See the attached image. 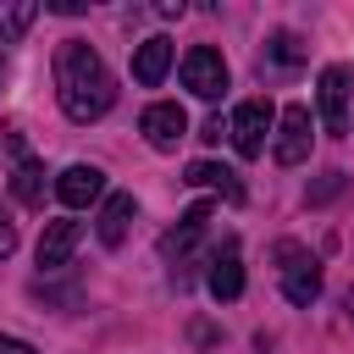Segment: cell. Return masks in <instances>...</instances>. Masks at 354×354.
<instances>
[{
	"instance_id": "obj_12",
	"label": "cell",
	"mask_w": 354,
	"mask_h": 354,
	"mask_svg": "<svg viewBox=\"0 0 354 354\" xmlns=\"http://www.w3.org/2000/svg\"><path fill=\"white\" fill-rule=\"evenodd\" d=\"M166 66H171V39H166V33H155V39H144V44L133 50V77H138L144 88H155V83L166 77Z\"/></svg>"
},
{
	"instance_id": "obj_4",
	"label": "cell",
	"mask_w": 354,
	"mask_h": 354,
	"mask_svg": "<svg viewBox=\"0 0 354 354\" xmlns=\"http://www.w3.org/2000/svg\"><path fill=\"white\" fill-rule=\"evenodd\" d=\"M227 133H232V149H238L243 160L266 155V138H271V105H266V100H243V105L232 111Z\"/></svg>"
},
{
	"instance_id": "obj_15",
	"label": "cell",
	"mask_w": 354,
	"mask_h": 354,
	"mask_svg": "<svg viewBox=\"0 0 354 354\" xmlns=\"http://www.w3.org/2000/svg\"><path fill=\"white\" fill-rule=\"evenodd\" d=\"M33 17H39L33 0H0V44H17L33 28Z\"/></svg>"
},
{
	"instance_id": "obj_2",
	"label": "cell",
	"mask_w": 354,
	"mask_h": 354,
	"mask_svg": "<svg viewBox=\"0 0 354 354\" xmlns=\"http://www.w3.org/2000/svg\"><path fill=\"white\" fill-rule=\"evenodd\" d=\"M183 88H188L194 100H221V88H227V61H221V50L194 44V50L183 55Z\"/></svg>"
},
{
	"instance_id": "obj_19",
	"label": "cell",
	"mask_w": 354,
	"mask_h": 354,
	"mask_svg": "<svg viewBox=\"0 0 354 354\" xmlns=\"http://www.w3.org/2000/svg\"><path fill=\"white\" fill-rule=\"evenodd\" d=\"M0 354H33V343H22V337H0Z\"/></svg>"
},
{
	"instance_id": "obj_10",
	"label": "cell",
	"mask_w": 354,
	"mask_h": 354,
	"mask_svg": "<svg viewBox=\"0 0 354 354\" xmlns=\"http://www.w3.org/2000/svg\"><path fill=\"white\" fill-rule=\"evenodd\" d=\"M77 243H83V221H72V216L44 221V232H39V266H44V271H61Z\"/></svg>"
},
{
	"instance_id": "obj_13",
	"label": "cell",
	"mask_w": 354,
	"mask_h": 354,
	"mask_svg": "<svg viewBox=\"0 0 354 354\" xmlns=\"http://www.w3.org/2000/svg\"><path fill=\"white\" fill-rule=\"evenodd\" d=\"M133 216H138V205H133V194H111V199H105V210H100V221H94V232H100V243H105V249H116V243L127 238V227H133Z\"/></svg>"
},
{
	"instance_id": "obj_20",
	"label": "cell",
	"mask_w": 354,
	"mask_h": 354,
	"mask_svg": "<svg viewBox=\"0 0 354 354\" xmlns=\"http://www.w3.org/2000/svg\"><path fill=\"white\" fill-rule=\"evenodd\" d=\"M50 11H61V17H77V11H83V0H50Z\"/></svg>"
},
{
	"instance_id": "obj_16",
	"label": "cell",
	"mask_w": 354,
	"mask_h": 354,
	"mask_svg": "<svg viewBox=\"0 0 354 354\" xmlns=\"http://www.w3.org/2000/svg\"><path fill=\"white\" fill-rule=\"evenodd\" d=\"M11 194H17L22 205H44V166H39V160H22L17 177H11Z\"/></svg>"
},
{
	"instance_id": "obj_14",
	"label": "cell",
	"mask_w": 354,
	"mask_h": 354,
	"mask_svg": "<svg viewBox=\"0 0 354 354\" xmlns=\"http://www.w3.org/2000/svg\"><path fill=\"white\" fill-rule=\"evenodd\" d=\"M183 183H188V188H216L221 199H243V183H238V171H227V166H216V160H194Z\"/></svg>"
},
{
	"instance_id": "obj_18",
	"label": "cell",
	"mask_w": 354,
	"mask_h": 354,
	"mask_svg": "<svg viewBox=\"0 0 354 354\" xmlns=\"http://www.w3.org/2000/svg\"><path fill=\"white\" fill-rule=\"evenodd\" d=\"M11 249H17V227H11V221H6V210H0V260H6Z\"/></svg>"
},
{
	"instance_id": "obj_5",
	"label": "cell",
	"mask_w": 354,
	"mask_h": 354,
	"mask_svg": "<svg viewBox=\"0 0 354 354\" xmlns=\"http://www.w3.org/2000/svg\"><path fill=\"white\" fill-rule=\"evenodd\" d=\"M282 293H288V304H315L321 299V266L299 243H282Z\"/></svg>"
},
{
	"instance_id": "obj_9",
	"label": "cell",
	"mask_w": 354,
	"mask_h": 354,
	"mask_svg": "<svg viewBox=\"0 0 354 354\" xmlns=\"http://www.w3.org/2000/svg\"><path fill=\"white\" fill-rule=\"evenodd\" d=\"M100 194H105V171H100V166H83V160H77V166H66V171L55 177V199H61L66 210L94 205Z\"/></svg>"
},
{
	"instance_id": "obj_8",
	"label": "cell",
	"mask_w": 354,
	"mask_h": 354,
	"mask_svg": "<svg viewBox=\"0 0 354 354\" xmlns=\"http://www.w3.org/2000/svg\"><path fill=\"white\" fill-rule=\"evenodd\" d=\"M205 288H210V299H221V304H232V299L243 293V254H238V243H232V238H227V243L210 254Z\"/></svg>"
},
{
	"instance_id": "obj_17",
	"label": "cell",
	"mask_w": 354,
	"mask_h": 354,
	"mask_svg": "<svg viewBox=\"0 0 354 354\" xmlns=\"http://www.w3.org/2000/svg\"><path fill=\"white\" fill-rule=\"evenodd\" d=\"M271 61H277V66H299V61H304L299 33H277V39H271Z\"/></svg>"
},
{
	"instance_id": "obj_11",
	"label": "cell",
	"mask_w": 354,
	"mask_h": 354,
	"mask_svg": "<svg viewBox=\"0 0 354 354\" xmlns=\"http://www.w3.org/2000/svg\"><path fill=\"white\" fill-rule=\"evenodd\" d=\"M205 227H210V205L199 199V205H188V210H183V221L160 238V254H166V260H188V254H194V243L205 238Z\"/></svg>"
},
{
	"instance_id": "obj_21",
	"label": "cell",
	"mask_w": 354,
	"mask_h": 354,
	"mask_svg": "<svg viewBox=\"0 0 354 354\" xmlns=\"http://www.w3.org/2000/svg\"><path fill=\"white\" fill-rule=\"evenodd\" d=\"M343 304H348V315H354V288H348V299H343Z\"/></svg>"
},
{
	"instance_id": "obj_7",
	"label": "cell",
	"mask_w": 354,
	"mask_h": 354,
	"mask_svg": "<svg viewBox=\"0 0 354 354\" xmlns=\"http://www.w3.org/2000/svg\"><path fill=\"white\" fill-rule=\"evenodd\" d=\"M138 133H144L155 149H177V138L188 133V111H183L177 100H160V105H149V111L138 116Z\"/></svg>"
},
{
	"instance_id": "obj_1",
	"label": "cell",
	"mask_w": 354,
	"mask_h": 354,
	"mask_svg": "<svg viewBox=\"0 0 354 354\" xmlns=\"http://www.w3.org/2000/svg\"><path fill=\"white\" fill-rule=\"evenodd\" d=\"M55 94H61L66 122H77V127L100 122L116 105V77H111L105 55L88 39H61V50H55Z\"/></svg>"
},
{
	"instance_id": "obj_3",
	"label": "cell",
	"mask_w": 354,
	"mask_h": 354,
	"mask_svg": "<svg viewBox=\"0 0 354 354\" xmlns=\"http://www.w3.org/2000/svg\"><path fill=\"white\" fill-rule=\"evenodd\" d=\"M348 94H354V66L332 61V66L321 72V83H315V105H321L326 133H343V127H348Z\"/></svg>"
},
{
	"instance_id": "obj_6",
	"label": "cell",
	"mask_w": 354,
	"mask_h": 354,
	"mask_svg": "<svg viewBox=\"0 0 354 354\" xmlns=\"http://www.w3.org/2000/svg\"><path fill=\"white\" fill-rule=\"evenodd\" d=\"M310 105H288L282 116H277V144H271V155H277V166H299L304 155H310Z\"/></svg>"
}]
</instances>
